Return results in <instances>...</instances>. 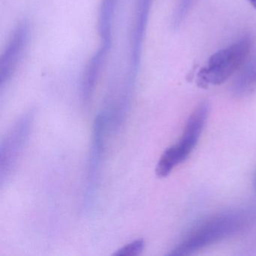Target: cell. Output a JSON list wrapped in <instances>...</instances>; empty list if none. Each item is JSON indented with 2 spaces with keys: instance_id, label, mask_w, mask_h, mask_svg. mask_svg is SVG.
<instances>
[{
  "instance_id": "8",
  "label": "cell",
  "mask_w": 256,
  "mask_h": 256,
  "mask_svg": "<svg viewBox=\"0 0 256 256\" xmlns=\"http://www.w3.org/2000/svg\"><path fill=\"white\" fill-rule=\"evenodd\" d=\"M110 48L112 44L101 43L100 48L86 64L80 84V96L84 104H88L92 98L97 80Z\"/></svg>"
},
{
  "instance_id": "5",
  "label": "cell",
  "mask_w": 256,
  "mask_h": 256,
  "mask_svg": "<svg viewBox=\"0 0 256 256\" xmlns=\"http://www.w3.org/2000/svg\"><path fill=\"white\" fill-rule=\"evenodd\" d=\"M106 128H107V120L104 112H102L97 115L94 125L92 150H91L89 169H88V190H86L88 202L92 200L95 192L96 182L98 178L102 156L104 152V138Z\"/></svg>"
},
{
  "instance_id": "12",
  "label": "cell",
  "mask_w": 256,
  "mask_h": 256,
  "mask_svg": "<svg viewBox=\"0 0 256 256\" xmlns=\"http://www.w3.org/2000/svg\"><path fill=\"white\" fill-rule=\"evenodd\" d=\"M254 84H256V74H254Z\"/></svg>"
},
{
  "instance_id": "9",
  "label": "cell",
  "mask_w": 256,
  "mask_h": 256,
  "mask_svg": "<svg viewBox=\"0 0 256 256\" xmlns=\"http://www.w3.org/2000/svg\"><path fill=\"white\" fill-rule=\"evenodd\" d=\"M118 4V0H102L98 18V31L101 43H112V26Z\"/></svg>"
},
{
  "instance_id": "7",
  "label": "cell",
  "mask_w": 256,
  "mask_h": 256,
  "mask_svg": "<svg viewBox=\"0 0 256 256\" xmlns=\"http://www.w3.org/2000/svg\"><path fill=\"white\" fill-rule=\"evenodd\" d=\"M152 1V0H138V2L130 52V67L134 71H138L140 66L144 38L148 26Z\"/></svg>"
},
{
  "instance_id": "3",
  "label": "cell",
  "mask_w": 256,
  "mask_h": 256,
  "mask_svg": "<svg viewBox=\"0 0 256 256\" xmlns=\"http://www.w3.org/2000/svg\"><path fill=\"white\" fill-rule=\"evenodd\" d=\"M30 37V25L23 20L16 25L12 32L5 50L0 58V86L4 88L10 82L23 58Z\"/></svg>"
},
{
  "instance_id": "4",
  "label": "cell",
  "mask_w": 256,
  "mask_h": 256,
  "mask_svg": "<svg viewBox=\"0 0 256 256\" xmlns=\"http://www.w3.org/2000/svg\"><path fill=\"white\" fill-rule=\"evenodd\" d=\"M234 227V222L228 216L216 218L193 232L182 244L176 246L169 256L188 254L196 248H200L224 236Z\"/></svg>"
},
{
  "instance_id": "1",
  "label": "cell",
  "mask_w": 256,
  "mask_h": 256,
  "mask_svg": "<svg viewBox=\"0 0 256 256\" xmlns=\"http://www.w3.org/2000/svg\"><path fill=\"white\" fill-rule=\"evenodd\" d=\"M252 42L248 36L241 38L227 48L212 54L208 66L202 68L197 74V86L206 89L209 84L220 85L239 70L248 58Z\"/></svg>"
},
{
  "instance_id": "11",
  "label": "cell",
  "mask_w": 256,
  "mask_h": 256,
  "mask_svg": "<svg viewBox=\"0 0 256 256\" xmlns=\"http://www.w3.org/2000/svg\"><path fill=\"white\" fill-rule=\"evenodd\" d=\"M248 1L250 2V4H251L254 10H256V0H248Z\"/></svg>"
},
{
  "instance_id": "6",
  "label": "cell",
  "mask_w": 256,
  "mask_h": 256,
  "mask_svg": "<svg viewBox=\"0 0 256 256\" xmlns=\"http://www.w3.org/2000/svg\"><path fill=\"white\" fill-rule=\"evenodd\" d=\"M208 114V104L202 102L196 107L187 120L182 137L178 143L174 144L181 156L182 162L188 158L192 151L196 148L199 138L203 131Z\"/></svg>"
},
{
  "instance_id": "10",
  "label": "cell",
  "mask_w": 256,
  "mask_h": 256,
  "mask_svg": "<svg viewBox=\"0 0 256 256\" xmlns=\"http://www.w3.org/2000/svg\"><path fill=\"white\" fill-rule=\"evenodd\" d=\"M145 242L143 239L136 240L127 245L124 246L122 248L116 250L114 252L113 256H138L143 252L144 248Z\"/></svg>"
},
{
  "instance_id": "2",
  "label": "cell",
  "mask_w": 256,
  "mask_h": 256,
  "mask_svg": "<svg viewBox=\"0 0 256 256\" xmlns=\"http://www.w3.org/2000/svg\"><path fill=\"white\" fill-rule=\"evenodd\" d=\"M32 122V114L28 113L18 120L0 146V178L1 184L8 178L17 164L26 143Z\"/></svg>"
}]
</instances>
